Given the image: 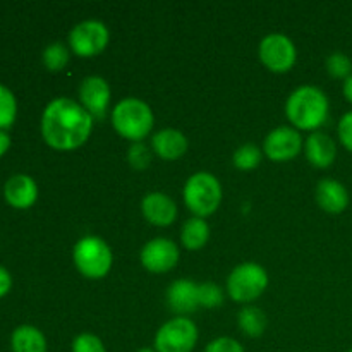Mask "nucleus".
<instances>
[{"instance_id":"1","label":"nucleus","mask_w":352,"mask_h":352,"mask_svg":"<svg viewBox=\"0 0 352 352\" xmlns=\"http://www.w3.org/2000/svg\"><path fill=\"white\" fill-rule=\"evenodd\" d=\"M93 116L76 100L58 96L52 100L41 116V134L55 150H74L88 140Z\"/></svg>"},{"instance_id":"2","label":"nucleus","mask_w":352,"mask_h":352,"mask_svg":"<svg viewBox=\"0 0 352 352\" xmlns=\"http://www.w3.org/2000/svg\"><path fill=\"white\" fill-rule=\"evenodd\" d=\"M285 113L299 129L315 131L329 117V98L318 86L302 85L289 95Z\"/></svg>"},{"instance_id":"3","label":"nucleus","mask_w":352,"mask_h":352,"mask_svg":"<svg viewBox=\"0 0 352 352\" xmlns=\"http://www.w3.org/2000/svg\"><path fill=\"white\" fill-rule=\"evenodd\" d=\"M112 124L120 136L140 143L153 127V112L146 102L136 96H127L112 110Z\"/></svg>"},{"instance_id":"4","label":"nucleus","mask_w":352,"mask_h":352,"mask_svg":"<svg viewBox=\"0 0 352 352\" xmlns=\"http://www.w3.org/2000/svg\"><path fill=\"white\" fill-rule=\"evenodd\" d=\"M184 201L196 217L212 215L222 201V186L210 172H196L184 186Z\"/></svg>"},{"instance_id":"5","label":"nucleus","mask_w":352,"mask_h":352,"mask_svg":"<svg viewBox=\"0 0 352 352\" xmlns=\"http://www.w3.org/2000/svg\"><path fill=\"white\" fill-rule=\"evenodd\" d=\"M72 256L76 268L88 278L105 277L112 268V251L102 237L86 236L79 239Z\"/></svg>"},{"instance_id":"6","label":"nucleus","mask_w":352,"mask_h":352,"mask_svg":"<svg viewBox=\"0 0 352 352\" xmlns=\"http://www.w3.org/2000/svg\"><path fill=\"white\" fill-rule=\"evenodd\" d=\"M268 285V275L263 267L253 261L239 265L227 278L229 296L237 302H250L260 298Z\"/></svg>"},{"instance_id":"7","label":"nucleus","mask_w":352,"mask_h":352,"mask_svg":"<svg viewBox=\"0 0 352 352\" xmlns=\"http://www.w3.org/2000/svg\"><path fill=\"white\" fill-rule=\"evenodd\" d=\"M198 342V329L186 316H175L158 329L155 336L157 352H191Z\"/></svg>"},{"instance_id":"8","label":"nucleus","mask_w":352,"mask_h":352,"mask_svg":"<svg viewBox=\"0 0 352 352\" xmlns=\"http://www.w3.org/2000/svg\"><path fill=\"white\" fill-rule=\"evenodd\" d=\"M109 38V28L102 21L85 19L71 30L69 45L74 54L81 55V57H93L107 47Z\"/></svg>"},{"instance_id":"9","label":"nucleus","mask_w":352,"mask_h":352,"mask_svg":"<svg viewBox=\"0 0 352 352\" xmlns=\"http://www.w3.org/2000/svg\"><path fill=\"white\" fill-rule=\"evenodd\" d=\"M260 58L272 71L285 72L294 65L296 47L285 34L270 33L260 41Z\"/></svg>"},{"instance_id":"10","label":"nucleus","mask_w":352,"mask_h":352,"mask_svg":"<svg viewBox=\"0 0 352 352\" xmlns=\"http://www.w3.org/2000/svg\"><path fill=\"white\" fill-rule=\"evenodd\" d=\"M179 250L174 241L167 237H155L148 241L141 250V263L153 274L168 272L177 265Z\"/></svg>"},{"instance_id":"11","label":"nucleus","mask_w":352,"mask_h":352,"mask_svg":"<svg viewBox=\"0 0 352 352\" xmlns=\"http://www.w3.org/2000/svg\"><path fill=\"white\" fill-rule=\"evenodd\" d=\"M302 140L298 129L291 126L275 127L263 141V151L272 160H289L301 151Z\"/></svg>"},{"instance_id":"12","label":"nucleus","mask_w":352,"mask_h":352,"mask_svg":"<svg viewBox=\"0 0 352 352\" xmlns=\"http://www.w3.org/2000/svg\"><path fill=\"white\" fill-rule=\"evenodd\" d=\"M79 98L81 105L91 113L95 119H103L110 102V86L102 76H88L79 85Z\"/></svg>"},{"instance_id":"13","label":"nucleus","mask_w":352,"mask_h":352,"mask_svg":"<svg viewBox=\"0 0 352 352\" xmlns=\"http://www.w3.org/2000/svg\"><path fill=\"white\" fill-rule=\"evenodd\" d=\"M141 210L146 220H150L155 226H170L177 217V205L170 196L165 192H148L141 201Z\"/></svg>"},{"instance_id":"14","label":"nucleus","mask_w":352,"mask_h":352,"mask_svg":"<svg viewBox=\"0 0 352 352\" xmlns=\"http://www.w3.org/2000/svg\"><path fill=\"white\" fill-rule=\"evenodd\" d=\"M167 302L172 311L191 313L199 308V284L181 278L168 285Z\"/></svg>"},{"instance_id":"15","label":"nucleus","mask_w":352,"mask_h":352,"mask_svg":"<svg viewBox=\"0 0 352 352\" xmlns=\"http://www.w3.org/2000/svg\"><path fill=\"white\" fill-rule=\"evenodd\" d=\"M316 203L329 213H340L349 205V192L342 182L336 179H322L316 184Z\"/></svg>"},{"instance_id":"16","label":"nucleus","mask_w":352,"mask_h":352,"mask_svg":"<svg viewBox=\"0 0 352 352\" xmlns=\"http://www.w3.org/2000/svg\"><path fill=\"white\" fill-rule=\"evenodd\" d=\"M3 195L14 208H28L38 198V186L30 175L16 174L6 182Z\"/></svg>"},{"instance_id":"17","label":"nucleus","mask_w":352,"mask_h":352,"mask_svg":"<svg viewBox=\"0 0 352 352\" xmlns=\"http://www.w3.org/2000/svg\"><path fill=\"white\" fill-rule=\"evenodd\" d=\"M305 151L308 160L315 167L325 168L329 165H332V162L336 160L337 146L336 141L329 134L322 133V131H315V133H311L306 138Z\"/></svg>"},{"instance_id":"18","label":"nucleus","mask_w":352,"mask_h":352,"mask_svg":"<svg viewBox=\"0 0 352 352\" xmlns=\"http://www.w3.org/2000/svg\"><path fill=\"white\" fill-rule=\"evenodd\" d=\"M151 146H153V151H157V155H160L162 158L175 160V158L182 157L188 150V138L181 131L167 127V129H162L153 134Z\"/></svg>"},{"instance_id":"19","label":"nucleus","mask_w":352,"mask_h":352,"mask_svg":"<svg viewBox=\"0 0 352 352\" xmlns=\"http://www.w3.org/2000/svg\"><path fill=\"white\" fill-rule=\"evenodd\" d=\"M12 344L14 352H47V340L45 336L31 325H21L12 332Z\"/></svg>"},{"instance_id":"20","label":"nucleus","mask_w":352,"mask_h":352,"mask_svg":"<svg viewBox=\"0 0 352 352\" xmlns=\"http://www.w3.org/2000/svg\"><path fill=\"white\" fill-rule=\"evenodd\" d=\"M210 237V227L201 217H192L186 220L181 229V241L188 250H199L206 244Z\"/></svg>"},{"instance_id":"21","label":"nucleus","mask_w":352,"mask_h":352,"mask_svg":"<svg viewBox=\"0 0 352 352\" xmlns=\"http://www.w3.org/2000/svg\"><path fill=\"white\" fill-rule=\"evenodd\" d=\"M239 327L246 336L260 337L267 329V316L256 306H246L239 313Z\"/></svg>"},{"instance_id":"22","label":"nucleus","mask_w":352,"mask_h":352,"mask_svg":"<svg viewBox=\"0 0 352 352\" xmlns=\"http://www.w3.org/2000/svg\"><path fill=\"white\" fill-rule=\"evenodd\" d=\"M69 57H71V54H69L67 47L62 41H54V43H50L43 50V64L50 71H60V69H64L65 64L69 62Z\"/></svg>"},{"instance_id":"23","label":"nucleus","mask_w":352,"mask_h":352,"mask_svg":"<svg viewBox=\"0 0 352 352\" xmlns=\"http://www.w3.org/2000/svg\"><path fill=\"white\" fill-rule=\"evenodd\" d=\"M261 160V150L253 143H246L234 151L232 162L241 170H251L256 167Z\"/></svg>"},{"instance_id":"24","label":"nucleus","mask_w":352,"mask_h":352,"mask_svg":"<svg viewBox=\"0 0 352 352\" xmlns=\"http://www.w3.org/2000/svg\"><path fill=\"white\" fill-rule=\"evenodd\" d=\"M17 113V103L12 91L0 85V129H7L14 124Z\"/></svg>"},{"instance_id":"25","label":"nucleus","mask_w":352,"mask_h":352,"mask_svg":"<svg viewBox=\"0 0 352 352\" xmlns=\"http://www.w3.org/2000/svg\"><path fill=\"white\" fill-rule=\"evenodd\" d=\"M327 71L333 76V78H344L347 79L352 74V60L349 55L344 52H333L327 57Z\"/></svg>"},{"instance_id":"26","label":"nucleus","mask_w":352,"mask_h":352,"mask_svg":"<svg viewBox=\"0 0 352 352\" xmlns=\"http://www.w3.org/2000/svg\"><path fill=\"white\" fill-rule=\"evenodd\" d=\"M223 302V292L213 282H205L199 284V306L205 308H217Z\"/></svg>"},{"instance_id":"27","label":"nucleus","mask_w":352,"mask_h":352,"mask_svg":"<svg viewBox=\"0 0 352 352\" xmlns=\"http://www.w3.org/2000/svg\"><path fill=\"white\" fill-rule=\"evenodd\" d=\"M72 352H107L102 339L93 333H79L72 340Z\"/></svg>"},{"instance_id":"28","label":"nucleus","mask_w":352,"mask_h":352,"mask_svg":"<svg viewBox=\"0 0 352 352\" xmlns=\"http://www.w3.org/2000/svg\"><path fill=\"white\" fill-rule=\"evenodd\" d=\"M129 162L133 167L144 168L146 165H150V162H151L150 150H148V148L144 146L141 141L140 143H134L133 146L129 148Z\"/></svg>"},{"instance_id":"29","label":"nucleus","mask_w":352,"mask_h":352,"mask_svg":"<svg viewBox=\"0 0 352 352\" xmlns=\"http://www.w3.org/2000/svg\"><path fill=\"white\" fill-rule=\"evenodd\" d=\"M205 352H246L244 347L230 337H219L206 346Z\"/></svg>"},{"instance_id":"30","label":"nucleus","mask_w":352,"mask_h":352,"mask_svg":"<svg viewBox=\"0 0 352 352\" xmlns=\"http://www.w3.org/2000/svg\"><path fill=\"white\" fill-rule=\"evenodd\" d=\"M337 131H339V138L344 146L352 151V110L344 113L342 119L339 120V129Z\"/></svg>"},{"instance_id":"31","label":"nucleus","mask_w":352,"mask_h":352,"mask_svg":"<svg viewBox=\"0 0 352 352\" xmlns=\"http://www.w3.org/2000/svg\"><path fill=\"white\" fill-rule=\"evenodd\" d=\"M10 285H12V278L10 274L3 267H0V298L6 296L10 291Z\"/></svg>"},{"instance_id":"32","label":"nucleus","mask_w":352,"mask_h":352,"mask_svg":"<svg viewBox=\"0 0 352 352\" xmlns=\"http://www.w3.org/2000/svg\"><path fill=\"white\" fill-rule=\"evenodd\" d=\"M9 146H10L9 134L3 133V131H0V157H2L7 150H9Z\"/></svg>"},{"instance_id":"33","label":"nucleus","mask_w":352,"mask_h":352,"mask_svg":"<svg viewBox=\"0 0 352 352\" xmlns=\"http://www.w3.org/2000/svg\"><path fill=\"white\" fill-rule=\"evenodd\" d=\"M344 96L352 103V74L344 81Z\"/></svg>"},{"instance_id":"34","label":"nucleus","mask_w":352,"mask_h":352,"mask_svg":"<svg viewBox=\"0 0 352 352\" xmlns=\"http://www.w3.org/2000/svg\"><path fill=\"white\" fill-rule=\"evenodd\" d=\"M138 352H157V351L151 349V347H143V349H140Z\"/></svg>"},{"instance_id":"35","label":"nucleus","mask_w":352,"mask_h":352,"mask_svg":"<svg viewBox=\"0 0 352 352\" xmlns=\"http://www.w3.org/2000/svg\"><path fill=\"white\" fill-rule=\"evenodd\" d=\"M347 352H352V349H349V351H347Z\"/></svg>"}]
</instances>
